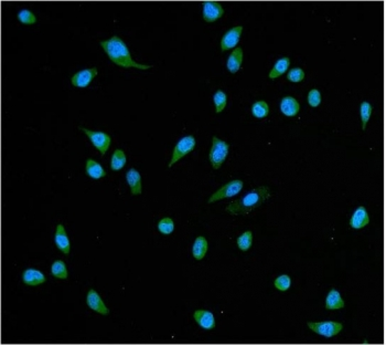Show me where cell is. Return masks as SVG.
Masks as SVG:
<instances>
[{
  "label": "cell",
  "mask_w": 386,
  "mask_h": 345,
  "mask_svg": "<svg viewBox=\"0 0 386 345\" xmlns=\"http://www.w3.org/2000/svg\"><path fill=\"white\" fill-rule=\"evenodd\" d=\"M100 46H102L104 52L108 55L111 62L121 66V68H135L139 70H149L152 68V65L141 64L134 61L126 43L118 36H114L107 40L100 41Z\"/></svg>",
  "instance_id": "6da1fadb"
},
{
  "label": "cell",
  "mask_w": 386,
  "mask_h": 345,
  "mask_svg": "<svg viewBox=\"0 0 386 345\" xmlns=\"http://www.w3.org/2000/svg\"><path fill=\"white\" fill-rule=\"evenodd\" d=\"M271 197L270 188L267 186H261L255 189H251L238 200H235L226 206V213L231 215H246L250 211L260 208L266 200Z\"/></svg>",
  "instance_id": "7a4b0ae2"
},
{
  "label": "cell",
  "mask_w": 386,
  "mask_h": 345,
  "mask_svg": "<svg viewBox=\"0 0 386 345\" xmlns=\"http://www.w3.org/2000/svg\"><path fill=\"white\" fill-rule=\"evenodd\" d=\"M228 151H230V145L226 142L214 136L213 140H212V147L209 155L212 167L214 169H219L226 159Z\"/></svg>",
  "instance_id": "3957f363"
},
{
  "label": "cell",
  "mask_w": 386,
  "mask_h": 345,
  "mask_svg": "<svg viewBox=\"0 0 386 345\" xmlns=\"http://www.w3.org/2000/svg\"><path fill=\"white\" fill-rule=\"evenodd\" d=\"M309 329L319 335L326 337H333L343 330V325L339 322L327 321V322H308L307 323Z\"/></svg>",
  "instance_id": "277c9868"
},
{
  "label": "cell",
  "mask_w": 386,
  "mask_h": 345,
  "mask_svg": "<svg viewBox=\"0 0 386 345\" xmlns=\"http://www.w3.org/2000/svg\"><path fill=\"white\" fill-rule=\"evenodd\" d=\"M243 186H244L243 182L239 181V180L228 182L227 184H225L224 186H222L220 189H217L215 193L212 194L208 202H209V204H211V203L217 202V200L236 196V195L239 194L240 191L243 189Z\"/></svg>",
  "instance_id": "5b68a950"
},
{
  "label": "cell",
  "mask_w": 386,
  "mask_h": 345,
  "mask_svg": "<svg viewBox=\"0 0 386 345\" xmlns=\"http://www.w3.org/2000/svg\"><path fill=\"white\" fill-rule=\"evenodd\" d=\"M195 144H197V142H195L194 136L188 135V136L182 137L181 140L176 144L175 148H173L172 158L168 166H169V167H172V166L175 165L179 159H181L189 153H191L195 148Z\"/></svg>",
  "instance_id": "8992f818"
},
{
  "label": "cell",
  "mask_w": 386,
  "mask_h": 345,
  "mask_svg": "<svg viewBox=\"0 0 386 345\" xmlns=\"http://www.w3.org/2000/svg\"><path fill=\"white\" fill-rule=\"evenodd\" d=\"M80 130L85 133L87 137L91 140L94 147L98 149L100 154L105 155V153L108 151L111 143V138L108 134H106L105 132H96V131L87 130V129H84V127H80Z\"/></svg>",
  "instance_id": "52a82bcc"
},
{
  "label": "cell",
  "mask_w": 386,
  "mask_h": 345,
  "mask_svg": "<svg viewBox=\"0 0 386 345\" xmlns=\"http://www.w3.org/2000/svg\"><path fill=\"white\" fill-rule=\"evenodd\" d=\"M224 15V9L217 2H205L203 4V19L211 24L219 20Z\"/></svg>",
  "instance_id": "ba28073f"
},
{
  "label": "cell",
  "mask_w": 386,
  "mask_h": 345,
  "mask_svg": "<svg viewBox=\"0 0 386 345\" xmlns=\"http://www.w3.org/2000/svg\"><path fill=\"white\" fill-rule=\"evenodd\" d=\"M97 75V69L91 68L78 71L71 77V83L76 88H86L89 85L94 77Z\"/></svg>",
  "instance_id": "9c48e42d"
},
{
  "label": "cell",
  "mask_w": 386,
  "mask_h": 345,
  "mask_svg": "<svg viewBox=\"0 0 386 345\" xmlns=\"http://www.w3.org/2000/svg\"><path fill=\"white\" fill-rule=\"evenodd\" d=\"M86 303L88 305V308L95 311V312H97L102 315H108L109 314L108 308L106 307L102 298L99 297V294L95 291L94 289H91V290L87 292Z\"/></svg>",
  "instance_id": "30bf717a"
},
{
  "label": "cell",
  "mask_w": 386,
  "mask_h": 345,
  "mask_svg": "<svg viewBox=\"0 0 386 345\" xmlns=\"http://www.w3.org/2000/svg\"><path fill=\"white\" fill-rule=\"evenodd\" d=\"M243 27H234L232 29L228 30L224 36H223L221 40V50L222 51H226L228 49H233L237 46L239 41L240 35H242Z\"/></svg>",
  "instance_id": "8fae6325"
},
{
  "label": "cell",
  "mask_w": 386,
  "mask_h": 345,
  "mask_svg": "<svg viewBox=\"0 0 386 345\" xmlns=\"http://www.w3.org/2000/svg\"><path fill=\"white\" fill-rule=\"evenodd\" d=\"M54 241L61 252H63L64 254L70 253L71 242L68 237V233L65 231V228L62 224H59L57 226V230H55V235H54Z\"/></svg>",
  "instance_id": "7c38bea8"
},
{
  "label": "cell",
  "mask_w": 386,
  "mask_h": 345,
  "mask_svg": "<svg viewBox=\"0 0 386 345\" xmlns=\"http://www.w3.org/2000/svg\"><path fill=\"white\" fill-rule=\"evenodd\" d=\"M193 319L195 322L204 330H213L215 327V319L214 315L210 311L206 310H198L193 313Z\"/></svg>",
  "instance_id": "4fadbf2b"
},
{
  "label": "cell",
  "mask_w": 386,
  "mask_h": 345,
  "mask_svg": "<svg viewBox=\"0 0 386 345\" xmlns=\"http://www.w3.org/2000/svg\"><path fill=\"white\" fill-rule=\"evenodd\" d=\"M46 276L37 269H27L22 274V281H24L25 285L30 287L40 286L46 282Z\"/></svg>",
  "instance_id": "5bb4252c"
},
{
  "label": "cell",
  "mask_w": 386,
  "mask_h": 345,
  "mask_svg": "<svg viewBox=\"0 0 386 345\" xmlns=\"http://www.w3.org/2000/svg\"><path fill=\"white\" fill-rule=\"evenodd\" d=\"M126 181L128 183V185L131 187V193L132 195H141L143 192V186H142V176L141 172H139L135 168H131L126 172Z\"/></svg>",
  "instance_id": "9a60e30c"
},
{
  "label": "cell",
  "mask_w": 386,
  "mask_h": 345,
  "mask_svg": "<svg viewBox=\"0 0 386 345\" xmlns=\"http://www.w3.org/2000/svg\"><path fill=\"white\" fill-rule=\"evenodd\" d=\"M370 222V217H368L367 211L364 207H359L354 214L352 215V218L350 220V226L354 229H361V228L365 227Z\"/></svg>",
  "instance_id": "2e32d148"
},
{
  "label": "cell",
  "mask_w": 386,
  "mask_h": 345,
  "mask_svg": "<svg viewBox=\"0 0 386 345\" xmlns=\"http://www.w3.org/2000/svg\"><path fill=\"white\" fill-rule=\"evenodd\" d=\"M281 110L286 116H295L299 113V102L293 97H286L282 100Z\"/></svg>",
  "instance_id": "e0dca14e"
},
{
  "label": "cell",
  "mask_w": 386,
  "mask_h": 345,
  "mask_svg": "<svg viewBox=\"0 0 386 345\" xmlns=\"http://www.w3.org/2000/svg\"><path fill=\"white\" fill-rule=\"evenodd\" d=\"M243 55L244 53H243L242 48H237L233 50L226 62L227 69L231 73H236V72L240 69V65H242V62H243Z\"/></svg>",
  "instance_id": "ac0fdd59"
},
{
  "label": "cell",
  "mask_w": 386,
  "mask_h": 345,
  "mask_svg": "<svg viewBox=\"0 0 386 345\" xmlns=\"http://www.w3.org/2000/svg\"><path fill=\"white\" fill-rule=\"evenodd\" d=\"M85 170H86V174L91 178H93V180H100V178L106 176L105 169L100 166L99 163H97L96 160H94L92 158H88L86 160Z\"/></svg>",
  "instance_id": "d6986e66"
},
{
  "label": "cell",
  "mask_w": 386,
  "mask_h": 345,
  "mask_svg": "<svg viewBox=\"0 0 386 345\" xmlns=\"http://www.w3.org/2000/svg\"><path fill=\"white\" fill-rule=\"evenodd\" d=\"M344 307V301L341 298V294L338 290L332 289L331 291L328 293V297L326 299V309L328 310H338L342 309Z\"/></svg>",
  "instance_id": "ffe728a7"
},
{
  "label": "cell",
  "mask_w": 386,
  "mask_h": 345,
  "mask_svg": "<svg viewBox=\"0 0 386 345\" xmlns=\"http://www.w3.org/2000/svg\"><path fill=\"white\" fill-rule=\"evenodd\" d=\"M208 240L204 237L200 236L195 239L192 247V254L194 259L202 260L205 257L206 252H208Z\"/></svg>",
  "instance_id": "44dd1931"
},
{
  "label": "cell",
  "mask_w": 386,
  "mask_h": 345,
  "mask_svg": "<svg viewBox=\"0 0 386 345\" xmlns=\"http://www.w3.org/2000/svg\"><path fill=\"white\" fill-rule=\"evenodd\" d=\"M51 275L60 280L68 279V268L66 265L62 260H55L51 266Z\"/></svg>",
  "instance_id": "7402d4cb"
},
{
  "label": "cell",
  "mask_w": 386,
  "mask_h": 345,
  "mask_svg": "<svg viewBox=\"0 0 386 345\" xmlns=\"http://www.w3.org/2000/svg\"><path fill=\"white\" fill-rule=\"evenodd\" d=\"M290 66V59L289 58H282L281 60H278L277 62L274 65V68L270 72V76L271 79H276V77L281 76L284 74L285 72L288 70Z\"/></svg>",
  "instance_id": "603a6c76"
},
{
  "label": "cell",
  "mask_w": 386,
  "mask_h": 345,
  "mask_svg": "<svg viewBox=\"0 0 386 345\" xmlns=\"http://www.w3.org/2000/svg\"><path fill=\"white\" fill-rule=\"evenodd\" d=\"M126 155L121 149H116L114 154L111 155L110 159V168L111 170H120L126 165Z\"/></svg>",
  "instance_id": "cb8c5ba5"
},
{
  "label": "cell",
  "mask_w": 386,
  "mask_h": 345,
  "mask_svg": "<svg viewBox=\"0 0 386 345\" xmlns=\"http://www.w3.org/2000/svg\"><path fill=\"white\" fill-rule=\"evenodd\" d=\"M251 113L257 119H264L270 113V107L265 101H257L251 107Z\"/></svg>",
  "instance_id": "d4e9b609"
},
{
  "label": "cell",
  "mask_w": 386,
  "mask_h": 345,
  "mask_svg": "<svg viewBox=\"0 0 386 345\" xmlns=\"http://www.w3.org/2000/svg\"><path fill=\"white\" fill-rule=\"evenodd\" d=\"M251 242H253V233H251V231H245L236 240L237 247L242 250V251H247L251 246Z\"/></svg>",
  "instance_id": "484cf974"
},
{
  "label": "cell",
  "mask_w": 386,
  "mask_h": 345,
  "mask_svg": "<svg viewBox=\"0 0 386 345\" xmlns=\"http://www.w3.org/2000/svg\"><path fill=\"white\" fill-rule=\"evenodd\" d=\"M360 114H361V121H362V130L365 131L367 122L370 121V118L372 115V105L368 102H362L360 107Z\"/></svg>",
  "instance_id": "4316f807"
},
{
  "label": "cell",
  "mask_w": 386,
  "mask_h": 345,
  "mask_svg": "<svg viewBox=\"0 0 386 345\" xmlns=\"http://www.w3.org/2000/svg\"><path fill=\"white\" fill-rule=\"evenodd\" d=\"M158 230L165 236L170 235V233H172L173 230H175V222H173V220L169 218V217L162 218L158 222Z\"/></svg>",
  "instance_id": "83f0119b"
},
{
  "label": "cell",
  "mask_w": 386,
  "mask_h": 345,
  "mask_svg": "<svg viewBox=\"0 0 386 345\" xmlns=\"http://www.w3.org/2000/svg\"><path fill=\"white\" fill-rule=\"evenodd\" d=\"M213 101L215 104V112L221 113L222 111L224 110V108L226 107V102H227L226 94L221 90L216 91L214 94V97H213Z\"/></svg>",
  "instance_id": "f1b7e54d"
},
{
  "label": "cell",
  "mask_w": 386,
  "mask_h": 345,
  "mask_svg": "<svg viewBox=\"0 0 386 345\" xmlns=\"http://www.w3.org/2000/svg\"><path fill=\"white\" fill-rule=\"evenodd\" d=\"M18 20L24 25H35L37 22V17L31 10L22 9L18 14Z\"/></svg>",
  "instance_id": "f546056e"
},
{
  "label": "cell",
  "mask_w": 386,
  "mask_h": 345,
  "mask_svg": "<svg viewBox=\"0 0 386 345\" xmlns=\"http://www.w3.org/2000/svg\"><path fill=\"white\" fill-rule=\"evenodd\" d=\"M274 285H275V288L278 289L279 291H287L290 286H292V279L287 275L279 276L275 282H274Z\"/></svg>",
  "instance_id": "4dcf8cb0"
},
{
  "label": "cell",
  "mask_w": 386,
  "mask_h": 345,
  "mask_svg": "<svg viewBox=\"0 0 386 345\" xmlns=\"http://www.w3.org/2000/svg\"><path fill=\"white\" fill-rule=\"evenodd\" d=\"M287 79L289 81L292 82H295V83H298V82H301L304 79H305V72L303 69L300 68H295V69H292L289 72H288V75H287Z\"/></svg>",
  "instance_id": "1f68e13d"
},
{
  "label": "cell",
  "mask_w": 386,
  "mask_h": 345,
  "mask_svg": "<svg viewBox=\"0 0 386 345\" xmlns=\"http://www.w3.org/2000/svg\"><path fill=\"white\" fill-rule=\"evenodd\" d=\"M308 103L310 104V107L312 108H317L320 105L321 103V94L318 90H311L308 93Z\"/></svg>",
  "instance_id": "d6a6232c"
}]
</instances>
